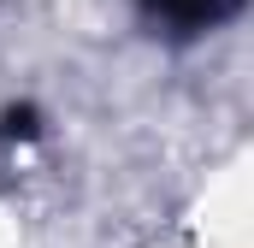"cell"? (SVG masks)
<instances>
[{
  "label": "cell",
  "instance_id": "1",
  "mask_svg": "<svg viewBox=\"0 0 254 248\" xmlns=\"http://www.w3.org/2000/svg\"><path fill=\"white\" fill-rule=\"evenodd\" d=\"M154 24H166L172 36H201V30H219L225 18H237L243 0H136Z\"/></svg>",
  "mask_w": 254,
  "mask_h": 248
},
{
  "label": "cell",
  "instance_id": "2",
  "mask_svg": "<svg viewBox=\"0 0 254 248\" xmlns=\"http://www.w3.org/2000/svg\"><path fill=\"white\" fill-rule=\"evenodd\" d=\"M42 130V113L36 107H6L0 113V142H30Z\"/></svg>",
  "mask_w": 254,
  "mask_h": 248
}]
</instances>
